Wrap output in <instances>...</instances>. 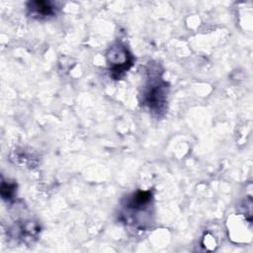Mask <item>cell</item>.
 <instances>
[{
	"instance_id": "obj_5",
	"label": "cell",
	"mask_w": 253,
	"mask_h": 253,
	"mask_svg": "<svg viewBox=\"0 0 253 253\" xmlns=\"http://www.w3.org/2000/svg\"><path fill=\"white\" fill-rule=\"evenodd\" d=\"M16 184L15 183H6L4 181H2V184H1V195H2V198L4 200H8V201H11L15 194H16Z\"/></svg>"
},
{
	"instance_id": "obj_4",
	"label": "cell",
	"mask_w": 253,
	"mask_h": 253,
	"mask_svg": "<svg viewBox=\"0 0 253 253\" xmlns=\"http://www.w3.org/2000/svg\"><path fill=\"white\" fill-rule=\"evenodd\" d=\"M27 10L31 17L42 20L55 16L58 8L52 1H30L27 3Z\"/></svg>"
},
{
	"instance_id": "obj_3",
	"label": "cell",
	"mask_w": 253,
	"mask_h": 253,
	"mask_svg": "<svg viewBox=\"0 0 253 253\" xmlns=\"http://www.w3.org/2000/svg\"><path fill=\"white\" fill-rule=\"evenodd\" d=\"M106 57L110 75L115 80L123 78L134 61L132 53L122 42H116L113 44L109 48Z\"/></svg>"
},
{
	"instance_id": "obj_1",
	"label": "cell",
	"mask_w": 253,
	"mask_h": 253,
	"mask_svg": "<svg viewBox=\"0 0 253 253\" xmlns=\"http://www.w3.org/2000/svg\"><path fill=\"white\" fill-rule=\"evenodd\" d=\"M168 83L162 79V70L157 63L146 69V82L140 92V104L152 115L162 116L167 109Z\"/></svg>"
},
{
	"instance_id": "obj_2",
	"label": "cell",
	"mask_w": 253,
	"mask_h": 253,
	"mask_svg": "<svg viewBox=\"0 0 253 253\" xmlns=\"http://www.w3.org/2000/svg\"><path fill=\"white\" fill-rule=\"evenodd\" d=\"M153 196L151 191L138 190L127 196L123 202L122 216L124 221L144 229L150 221Z\"/></svg>"
}]
</instances>
